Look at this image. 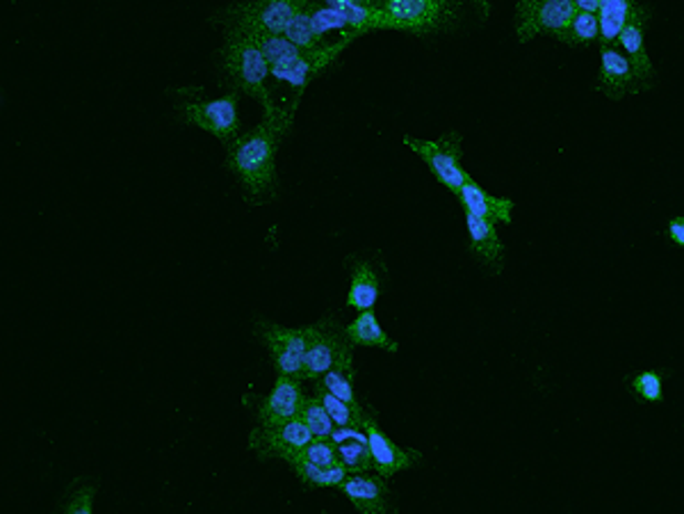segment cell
I'll return each instance as SVG.
<instances>
[{"label":"cell","instance_id":"6da1fadb","mask_svg":"<svg viewBox=\"0 0 684 514\" xmlns=\"http://www.w3.org/2000/svg\"><path fill=\"white\" fill-rule=\"evenodd\" d=\"M294 110L281 107L274 115H265V120L242 133L231 146H228L226 167L231 169L245 195L251 199H268L277 186V150L292 126Z\"/></svg>","mask_w":684,"mask_h":514},{"label":"cell","instance_id":"7a4b0ae2","mask_svg":"<svg viewBox=\"0 0 684 514\" xmlns=\"http://www.w3.org/2000/svg\"><path fill=\"white\" fill-rule=\"evenodd\" d=\"M221 64L228 81L234 83L236 92H245L247 96L258 99L265 105V115H274L283 105H277L270 88V64L265 60L258 44L247 34L226 32L224 49H221Z\"/></svg>","mask_w":684,"mask_h":514},{"label":"cell","instance_id":"3957f363","mask_svg":"<svg viewBox=\"0 0 684 514\" xmlns=\"http://www.w3.org/2000/svg\"><path fill=\"white\" fill-rule=\"evenodd\" d=\"M459 12L462 3H452V0H382L379 28L427 37L449 30L459 21Z\"/></svg>","mask_w":684,"mask_h":514},{"label":"cell","instance_id":"277c9868","mask_svg":"<svg viewBox=\"0 0 684 514\" xmlns=\"http://www.w3.org/2000/svg\"><path fill=\"white\" fill-rule=\"evenodd\" d=\"M352 348L345 329L333 327L329 318L307 327V354H303L301 380H320L331 369H340L350 378H356Z\"/></svg>","mask_w":684,"mask_h":514},{"label":"cell","instance_id":"5b68a950","mask_svg":"<svg viewBox=\"0 0 684 514\" xmlns=\"http://www.w3.org/2000/svg\"><path fill=\"white\" fill-rule=\"evenodd\" d=\"M301 0H253L238 3L224 12V32H240L249 37L286 34Z\"/></svg>","mask_w":684,"mask_h":514},{"label":"cell","instance_id":"8992f818","mask_svg":"<svg viewBox=\"0 0 684 514\" xmlns=\"http://www.w3.org/2000/svg\"><path fill=\"white\" fill-rule=\"evenodd\" d=\"M462 142L464 137L456 131H447L438 140H417L411 135L404 137V144L411 146V152L421 156L436 181H441L454 195L462 193L466 178L470 176L462 165Z\"/></svg>","mask_w":684,"mask_h":514},{"label":"cell","instance_id":"52a82bcc","mask_svg":"<svg viewBox=\"0 0 684 514\" xmlns=\"http://www.w3.org/2000/svg\"><path fill=\"white\" fill-rule=\"evenodd\" d=\"M238 101H240V92L236 90L219 99L197 96L180 105V115L187 124L199 126L201 131H208L210 135L221 140L226 146H231L242 135Z\"/></svg>","mask_w":684,"mask_h":514},{"label":"cell","instance_id":"ba28073f","mask_svg":"<svg viewBox=\"0 0 684 514\" xmlns=\"http://www.w3.org/2000/svg\"><path fill=\"white\" fill-rule=\"evenodd\" d=\"M576 14V0H520L516 6L518 42L527 44L539 34H550L559 42Z\"/></svg>","mask_w":684,"mask_h":514},{"label":"cell","instance_id":"9c48e42d","mask_svg":"<svg viewBox=\"0 0 684 514\" xmlns=\"http://www.w3.org/2000/svg\"><path fill=\"white\" fill-rule=\"evenodd\" d=\"M260 339L268 346L279 376L301 380L303 354H307V327L290 329L274 322H258Z\"/></svg>","mask_w":684,"mask_h":514},{"label":"cell","instance_id":"30bf717a","mask_svg":"<svg viewBox=\"0 0 684 514\" xmlns=\"http://www.w3.org/2000/svg\"><path fill=\"white\" fill-rule=\"evenodd\" d=\"M313 432L303 425L299 419L281 423V425H272V428H262L258 425L251 432V442L249 446L258 453L260 460H270V458H279V460H288L297 453H301L313 442Z\"/></svg>","mask_w":684,"mask_h":514},{"label":"cell","instance_id":"8fae6325","mask_svg":"<svg viewBox=\"0 0 684 514\" xmlns=\"http://www.w3.org/2000/svg\"><path fill=\"white\" fill-rule=\"evenodd\" d=\"M595 90L602 92L607 99L621 101L625 96L649 90V85H643L636 79L630 60L621 53V49L610 47L600 49V76L595 81Z\"/></svg>","mask_w":684,"mask_h":514},{"label":"cell","instance_id":"7c38bea8","mask_svg":"<svg viewBox=\"0 0 684 514\" xmlns=\"http://www.w3.org/2000/svg\"><path fill=\"white\" fill-rule=\"evenodd\" d=\"M651 8L649 6H641V3H632V12H630V19L619 37V49L625 51V58L630 60L636 79L643 83V85H653L655 81V66L649 58V51H645V25H649L651 21Z\"/></svg>","mask_w":684,"mask_h":514},{"label":"cell","instance_id":"4fadbf2b","mask_svg":"<svg viewBox=\"0 0 684 514\" xmlns=\"http://www.w3.org/2000/svg\"><path fill=\"white\" fill-rule=\"evenodd\" d=\"M363 430L367 434L372 466H374V471L379 475H382V479H391V475H395L397 471L411 469L417 460H421V453L406 451V449L393 444L391 439H388V434L382 428H379V423L374 421L372 414L365 417Z\"/></svg>","mask_w":684,"mask_h":514},{"label":"cell","instance_id":"5bb4252c","mask_svg":"<svg viewBox=\"0 0 684 514\" xmlns=\"http://www.w3.org/2000/svg\"><path fill=\"white\" fill-rule=\"evenodd\" d=\"M301 402H303L301 380L288 378V376H279L272 393L260 402L258 423L262 428H272V425H281V423H288V421H294L299 417Z\"/></svg>","mask_w":684,"mask_h":514},{"label":"cell","instance_id":"9a60e30c","mask_svg":"<svg viewBox=\"0 0 684 514\" xmlns=\"http://www.w3.org/2000/svg\"><path fill=\"white\" fill-rule=\"evenodd\" d=\"M340 490L359 510V514H388L391 492L384 479H374V475L365 473H350Z\"/></svg>","mask_w":684,"mask_h":514},{"label":"cell","instance_id":"2e32d148","mask_svg":"<svg viewBox=\"0 0 684 514\" xmlns=\"http://www.w3.org/2000/svg\"><path fill=\"white\" fill-rule=\"evenodd\" d=\"M464 206L466 213L486 219L493 225H511V210H514V199L509 197H493L486 193L479 183H475L470 176L466 178L462 193L456 195Z\"/></svg>","mask_w":684,"mask_h":514},{"label":"cell","instance_id":"e0dca14e","mask_svg":"<svg viewBox=\"0 0 684 514\" xmlns=\"http://www.w3.org/2000/svg\"><path fill=\"white\" fill-rule=\"evenodd\" d=\"M466 225L470 234V251L486 268H490L493 273H500L505 266V245L498 238L496 225L486 223V219L475 217L470 213H466Z\"/></svg>","mask_w":684,"mask_h":514},{"label":"cell","instance_id":"ac0fdd59","mask_svg":"<svg viewBox=\"0 0 684 514\" xmlns=\"http://www.w3.org/2000/svg\"><path fill=\"white\" fill-rule=\"evenodd\" d=\"M329 439H331V444L338 451L340 464L345 466L350 473H365V471L374 469L365 430H359V428H335Z\"/></svg>","mask_w":684,"mask_h":514},{"label":"cell","instance_id":"d6986e66","mask_svg":"<svg viewBox=\"0 0 684 514\" xmlns=\"http://www.w3.org/2000/svg\"><path fill=\"white\" fill-rule=\"evenodd\" d=\"M249 37V34H247ZM262 51L265 60L270 64V73L274 79H281L283 73H288L307 51H301L292 42L286 40V34H262V37H251Z\"/></svg>","mask_w":684,"mask_h":514},{"label":"cell","instance_id":"ffe728a7","mask_svg":"<svg viewBox=\"0 0 684 514\" xmlns=\"http://www.w3.org/2000/svg\"><path fill=\"white\" fill-rule=\"evenodd\" d=\"M345 337L352 346H370V348H384L388 352H397V343L388 339V335L379 325L374 311H361L356 320L345 329Z\"/></svg>","mask_w":684,"mask_h":514},{"label":"cell","instance_id":"44dd1931","mask_svg":"<svg viewBox=\"0 0 684 514\" xmlns=\"http://www.w3.org/2000/svg\"><path fill=\"white\" fill-rule=\"evenodd\" d=\"M630 12H632L630 0H602V8L598 12L600 49L619 47V37L630 19Z\"/></svg>","mask_w":684,"mask_h":514},{"label":"cell","instance_id":"7402d4cb","mask_svg":"<svg viewBox=\"0 0 684 514\" xmlns=\"http://www.w3.org/2000/svg\"><path fill=\"white\" fill-rule=\"evenodd\" d=\"M286 462L292 466V471L297 473V479L303 485H311V487H340L350 475V471L345 466H318V464L303 460L299 455H292Z\"/></svg>","mask_w":684,"mask_h":514},{"label":"cell","instance_id":"603a6c76","mask_svg":"<svg viewBox=\"0 0 684 514\" xmlns=\"http://www.w3.org/2000/svg\"><path fill=\"white\" fill-rule=\"evenodd\" d=\"M379 300V275L372 264L359 261L352 268V288L348 296V307L359 311H370Z\"/></svg>","mask_w":684,"mask_h":514},{"label":"cell","instance_id":"cb8c5ba5","mask_svg":"<svg viewBox=\"0 0 684 514\" xmlns=\"http://www.w3.org/2000/svg\"><path fill=\"white\" fill-rule=\"evenodd\" d=\"M315 398L322 402L324 410L331 417V421L335 423V428H359V430H363V421H365L367 412H363L361 405L359 408L348 405L345 400H340L333 393H329L320 382L315 384Z\"/></svg>","mask_w":684,"mask_h":514},{"label":"cell","instance_id":"d4e9b609","mask_svg":"<svg viewBox=\"0 0 684 514\" xmlns=\"http://www.w3.org/2000/svg\"><path fill=\"white\" fill-rule=\"evenodd\" d=\"M311 0H301V6L294 14V19L290 21L288 30H286V40L292 42L294 47H299L301 51H320L324 47H320V42L315 40L313 34V25H311V12H313Z\"/></svg>","mask_w":684,"mask_h":514},{"label":"cell","instance_id":"484cf974","mask_svg":"<svg viewBox=\"0 0 684 514\" xmlns=\"http://www.w3.org/2000/svg\"><path fill=\"white\" fill-rule=\"evenodd\" d=\"M559 42L566 47H589L593 42H600L598 14L578 12L576 19L566 28V32L559 37Z\"/></svg>","mask_w":684,"mask_h":514},{"label":"cell","instance_id":"4316f807","mask_svg":"<svg viewBox=\"0 0 684 514\" xmlns=\"http://www.w3.org/2000/svg\"><path fill=\"white\" fill-rule=\"evenodd\" d=\"M303 425H307L315 439H329L335 430V423L331 421L329 412L324 410L322 402L318 398H307L303 395V402H301V410H299V417H297Z\"/></svg>","mask_w":684,"mask_h":514},{"label":"cell","instance_id":"83f0119b","mask_svg":"<svg viewBox=\"0 0 684 514\" xmlns=\"http://www.w3.org/2000/svg\"><path fill=\"white\" fill-rule=\"evenodd\" d=\"M630 389L636 393L643 402H662L664 398V382L662 373L657 371H643L630 380Z\"/></svg>","mask_w":684,"mask_h":514},{"label":"cell","instance_id":"f1b7e54d","mask_svg":"<svg viewBox=\"0 0 684 514\" xmlns=\"http://www.w3.org/2000/svg\"><path fill=\"white\" fill-rule=\"evenodd\" d=\"M352 382H354V378H350L345 371H340V369H331V371L320 380V384H322L329 393H333V395L340 398V400H345L348 405L359 408V402H356V398H354Z\"/></svg>","mask_w":684,"mask_h":514},{"label":"cell","instance_id":"f546056e","mask_svg":"<svg viewBox=\"0 0 684 514\" xmlns=\"http://www.w3.org/2000/svg\"><path fill=\"white\" fill-rule=\"evenodd\" d=\"M297 455L318 464V466H342L338 451L331 444V439H313V442Z\"/></svg>","mask_w":684,"mask_h":514},{"label":"cell","instance_id":"4dcf8cb0","mask_svg":"<svg viewBox=\"0 0 684 514\" xmlns=\"http://www.w3.org/2000/svg\"><path fill=\"white\" fill-rule=\"evenodd\" d=\"M94 487H81L62 507V514H92Z\"/></svg>","mask_w":684,"mask_h":514},{"label":"cell","instance_id":"1f68e13d","mask_svg":"<svg viewBox=\"0 0 684 514\" xmlns=\"http://www.w3.org/2000/svg\"><path fill=\"white\" fill-rule=\"evenodd\" d=\"M666 234H669V238H671L677 247H684V215H677V217L669 219Z\"/></svg>","mask_w":684,"mask_h":514},{"label":"cell","instance_id":"d6a6232c","mask_svg":"<svg viewBox=\"0 0 684 514\" xmlns=\"http://www.w3.org/2000/svg\"><path fill=\"white\" fill-rule=\"evenodd\" d=\"M602 8V0H576V10L584 14H598Z\"/></svg>","mask_w":684,"mask_h":514}]
</instances>
